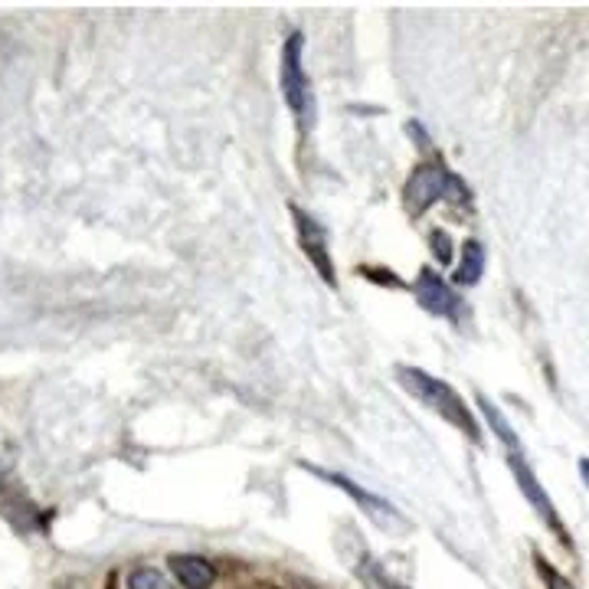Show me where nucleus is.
<instances>
[{
    "mask_svg": "<svg viewBox=\"0 0 589 589\" xmlns=\"http://www.w3.org/2000/svg\"><path fill=\"white\" fill-rule=\"evenodd\" d=\"M279 76H282V95H285L288 112L295 115V125L308 135V131L315 128L318 105H315V89H311V79L305 72V36L302 33H292L285 40Z\"/></svg>",
    "mask_w": 589,
    "mask_h": 589,
    "instance_id": "obj_2",
    "label": "nucleus"
},
{
    "mask_svg": "<svg viewBox=\"0 0 589 589\" xmlns=\"http://www.w3.org/2000/svg\"><path fill=\"white\" fill-rule=\"evenodd\" d=\"M478 410L485 413L488 426H491V432H495V436L501 439L504 452H508V449H521V439H518V432H514V426L508 423V419H504V413L498 410V406L491 403L488 396H482V393H478Z\"/></svg>",
    "mask_w": 589,
    "mask_h": 589,
    "instance_id": "obj_10",
    "label": "nucleus"
},
{
    "mask_svg": "<svg viewBox=\"0 0 589 589\" xmlns=\"http://www.w3.org/2000/svg\"><path fill=\"white\" fill-rule=\"evenodd\" d=\"M452 184H455V174H449L446 167H439V164L416 167L413 177L406 180V190H403L406 207H410L413 213H423L436 200H449Z\"/></svg>",
    "mask_w": 589,
    "mask_h": 589,
    "instance_id": "obj_6",
    "label": "nucleus"
},
{
    "mask_svg": "<svg viewBox=\"0 0 589 589\" xmlns=\"http://www.w3.org/2000/svg\"><path fill=\"white\" fill-rule=\"evenodd\" d=\"M167 563H171V573L184 589H210L216 583V567L197 554H174Z\"/></svg>",
    "mask_w": 589,
    "mask_h": 589,
    "instance_id": "obj_8",
    "label": "nucleus"
},
{
    "mask_svg": "<svg viewBox=\"0 0 589 589\" xmlns=\"http://www.w3.org/2000/svg\"><path fill=\"white\" fill-rule=\"evenodd\" d=\"M360 570H364L367 580H370V583H377L380 589H406V586H400L396 580H390V576L383 573L380 563H374V560H364V567H360Z\"/></svg>",
    "mask_w": 589,
    "mask_h": 589,
    "instance_id": "obj_13",
    "label": "nucleus"
},
{
    "mask_svg": "<svg viewBox=\"0 0 589 589\" xmlns=\"http://www.w3.org/2000/svg\"><path fill=\"white\" fill-rule=\"evenodd\" d=\"M537 567H540V573H544V586H547V589H576V586L567 580V576L557 573L554 567H550V563H544L540 557H537Z\"/></svg>",
    "mask_w": 589,
    "mask_h": 589,
    "instance_id": "obj_14",
    "label": "nucleus"
},
{
    "mask_svg": "<svg viewBox=\"0 0 589 589\" xmlns=\"http://www.w3.org/2000/svg\"><path fill=\"white\" fill-rule=\"evenodd\" d=\"M416 298L429 315L446 318V321H459L462 315V302L455 298V292L449 288V282H442L432 269H423L416 279Z\"/></svg>",
    "mask_w": 589,
    "mask_h": 589,
    "instance_id": "obj_7",
    "label": "nucleus"
},
{
    "mask_svg": "<svg viewBox=\"0 0 589 589\" xmlns=\"http://www.w3.org/2000/svg\"><path fill=\"white\" fill-rule=\"evenodd\" d=\"M128 589H167L164 573L154 567H138L128 573Z\"/></svg>",
    "mask_w": 589,
    "mask_h": 589,
    "instance_id": "obj_11",
    "label": "nucleus"
},
{
    "mask_svg": "<svg viewBox=\"0 0 589 589\" xmlns=\"http://www.w3.org/2000/svg\"><path fill=\"white\" fill-rule=\"evenodd\" d=\"M305 468H311V465H305ZM315 475H321L324 482H331V485H338L347 498H351L360 511L367 514V518H374L380 527H387V531H400L403 527V514L393 508V504L387 501V498H380V495H374V491H367L364 485H357L354 478H347V475H338V472H321V468H311Z\"/></svg>",
    "mask_w": 589,
    "mask_h": 589,
    "instance_id": "obj_4",
    "label": "nucleus"
},
{
    "mask_svg": "<svg viewBox=\"0 0 589 589\" xmlns=\"http://www.w3.org/2000/svg\"><path fill=\"white\" fill-rule=\"evenodd\" d=\"M292 220H295L298 246H302L308 262L315 266V272L321 275L324 282L334 285L338 282V275H334V262H331V249H328V236H324V226L311 213H305L302 207H295V203H292Z\"/></svg>",
    "mask_w": 589,
    "mask_h": 589,
    "instance_id": "obj_5",
    "label": "nucleus"
},
{
    "mask_svg": "<svg viewBox=\"0 0 589 589\" xmlns=\"http://www.w3.org/2000/svg\"><path fill=\"white\" fill-rule=\"evenodd\" d=\"M429 249H432V256L442 262V266H452V239H449V233L432 230L429 233Z\"/></svg>",
    "mask_w": 589,
    "mask_h": 589,
    "instance_id": "obj_12",
    "label": "nucleus"
},
{
    "mask_svg": "<svg viewBox=\"0 0 589 589\" xmlns=\"http://www.w3.org/2000/svg\"><path fill=\"white\" fill-rule=\"evenodd\" d=\"M580 478H583V485L589 488V459H580Z\"/></svg>",
    "mask_w": 589,
    "mask_h": 589,
    "instance_id": "obj_15",
    "label": "nucleus"
},
{
    "mask_svg": "<svg viewBox=\"0 0 589 589\" xmlns=\"http://www.w3.org/2000/svg\"><path fill=\"white\" fill-rule=\"evenodd\" d=\"M396 380H400V387L413 396V400H419L426 406V410H432L439 419H446V423H452L459 432H465L468 439L478 442L482 439V429H478V419L472 416V410L465 406V400L459 393H455L446 380L432 377L426 374V370L419 367H410V364H400L393 370Z\"/></svg>",
    "mask_w": 589,
    "mask_h": 589,
    "instance_id": "obj_1",
    "label": "nucleus"
},
{
    "mask_svg": "<svg viewBox=\"0 0 589 589\" xmlns=\"http://www.w3.org/2000/svg\"><path fill=\"white\" fill-rule=\"evenodd\" d=\"M482 275H485V246L478 243V239H465L462 259L452 272V282L462 285V288H472V285L482 282Z\"/></svg>",
    "mask_w": 589,
    "mask_h": 589,
    "instance_id": "obj_9",
    "label": "nucleus"
},
{
    "mask_svg": "<svg viewBox=\"0 0 589 589\" xmlns=\"http://www.w3.org/2000/svg\"><path fill=\"white\" fill-rule=\"evenodd\" d=\"M508 468H511L514 482H518V488H521V495L527 498V504L537 511V518L544 521L550 531L563 540V544H570L567 527H563V521H560V511L554 508V501H550L547 488L540 485V478L534 475V468H531V462H527L524 449H508Z\"/></svg>",
    "mask_w": 589,
    "mask_h": 589,
    "instance_id": "obj_3",
    "label": "nucleus"
}]
</instances>
